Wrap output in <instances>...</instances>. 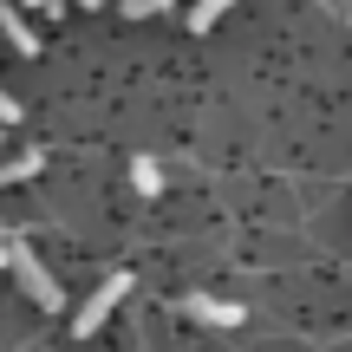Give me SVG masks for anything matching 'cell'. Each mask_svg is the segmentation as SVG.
I'll return each instance as SVG.
<instances>
[{
    "label": "cell",
    "instance_id": "obj_1",
    "mask_svg": "<svg viewBox=\"0 0 352 352\" xmlns=\"http://www.w3.org/2000/svg\"><path fill=\"white\" fill-rule=\"evenodd\" d=\"M124 294H131V274H104V280H98V294H91V300L72 314V333H78V340H91V333L111 320V307L124 300Z\"/></svg>",
    "mask_w": 352,
    "mask_h": 352
},
{
    "label": "cell",
    "instance_id": "obj_2",
    "mask_svg": "<svg viewBox=\"0 0 352 352\" xmlns=\"http://www.w3.org/2000/svg\"><path fill=\"white\" fill-rule=\"evenodd\" d=\"M13 274H20V287L33 294V307H46V314H52V307H65V287L46 274V261H39L33 248H13Z\"/></svg>",
    "mask_w": 352,
    "mask_h": 352
},
{
    "label": "cell",
    "instance_id": "obj_3",
    "mask_svg": "<svg viewBox=\"0 0 352 352\" xmlns=\"http://www.w3.org/2000/svg\"><path fill=\"white\" fill-rule=\"evenodd\" d=\"M183 314L202 320V327H241V307H235V300H215V294H189Z\"/></svg>",
    "mask_w": 352,
    "mask_h": 352
},
{
    "label": "cell",
    "instance_id": "obj_4",
    "mask_svg": "<svg viewBox=\"0 0 352 352\" xmlns=\"http://www.w3.org/2000/svg\"><path fill=\"white\" fill-rule=\"evenodd\" d=\"M0 33H7V46H13V52H26V59L39 52V33L26 26V13L13 7V0H0Z\"/></svg>",
    "mask_w": 352,
    "mask_h": 352
},
{
    "label": "cell",
    "instance_id": "obj_5",
    "mask_svg": "<svg viewBox=\"0 0 352 352\" xmlns=\"http://www.w3.org/2000/svg\"><path fill=\"white\" fill-rule=\"evenodd\" d=\"M39 170H46V157H39V151L7 157V164H0V189H7V183H26V176H39Z\"/></svg>",
    "mask_w": 352,
    "mask_h": 352
},
{
    "label": "cell",
    "instance_id": "obj_6",
    "mask_svg": "<svg viewBox=\"0 0 352 352\" xmlns=\"http://www.w3.org/2000/svg\"><path fill=\"white\" fill-rule=\"evenodd\" d=\"M228 7H235V0H196V7H189V33H209Z\"/></svg>",
    "mask_w": 352,
    "mask_h": 352
},
{
    "label": "cell",
    "instance_id": "obj_7",
    "mask_svg": "<svg viewBox=\"0 0 352 352\" xmlns=\"http://www.w3.org/2000/svg\"><path fill=\"white\" fill-rule=\"evenodd\" d=\"M131 183H138V196H157V189H164V170H157L151 157H138V164H131Z\"/></svg>",
    "mask_w": 352,
    "mask_h": 352
},
{
    "label": "cell",
    "instance_id": "obj_8",
    "mask_svg": "<svg viewBox=\"0 0 352 352\" xmlns=\"http://www.w3.org/2000/svg\"><path fill=\"white\" fill-rule=\"evenodd\" d=\"M164 7H176V0H118L124 20H151V13H164Z\"/></svg>",
    "mask_w": 352,
    "mask_h": 352
},
{
    "label": "cell",
    "instance_id": "obj_9",
    "mask_svg": "<svg viewBox=\"0 0 352 352\" xmlns=\"http://www.w3.org/2000/svg\"><path fill=\"white\" fill-rule=\"evenodd\" d=\"M7 124H20V98H13V91L0 85V131H7Z\"/></svg>",
    "mask_w": 352,
    "mask_h": 352
},
{
    "label": "cell",
    "instance_id": "obj_10",
    "mask_svg": "<svg viewBox=\"0 0 352 352\" xmlns=\"http://www.w3.org/2000/svg\"><path fill=\"white\" fill-rule=\"evenodd\" d=\"M20 7H33V13H46V20H59V13H65V0H20Z\"/></svg>",
    "mask_w": 352,
    "mask_h": 352
},
{
    "label": "cell",
    "instance_id": "obj_11",
    "mask_svg": "<svg viewBox=\"0 0 352 352\" xmlns=\"http://www.w3.org/2000/svg\"><path fill=\"white\" fill-rule=\"evenodd\" d=\"M13 248H20V241H13L7 228H0V267H13Z\"/></svg>",
    "mask_w": 352,
    "mask_h": 352
},
{
    "label": "cell",
    "instance_id": "obj_12",
    "mask_svg": "<svg viewBox=\"0 0 352 352\" xmlns=\"http://www.w3.org/2000/svg\"><path fill=\"white\" fill-rule=\"evenodd\" d=\"M78 7H98V0H78Z\"/></svg>",
    "mask_w": 352,
    "mask_h": 352
},
{
    "label": "cell",
    "instance_id": "obj_13",
    "mask_svg": "<svg viewBox=\"0 0 352 352\" xmlns=\"http://www.w3.org/2000/svg\"><path fill=\"white\" fill-rule=\"evenodd\" d=\"M0 138H7V131H0Z\"/></svg>",
    "mask_w": 352,
    "mask_h": 352
}]
</instances>
